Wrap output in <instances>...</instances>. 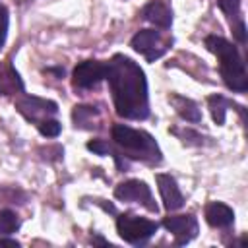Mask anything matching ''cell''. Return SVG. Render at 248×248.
<instances>
[{
    "instance_id": "6da1fadb",
    "label": "cell",
    "mask_w": 248,
    "mask_h": 248,
    "mask_svg": "<svg viewBox=\"0 0 248 248\" xmlns=\"http://www.w3.org/2000/svg\"><path fill=\"white\" fill-rule=\"evenodd\" d=\"M105 79L110 85L116 114L126 120H145L149 116L147 79L140 64L126 54H114L107 62Z\"/></svg>"
},
{
    "instance_id": "7a4b0ae2",
    "label": "cell",
    "mask_w": 248,
    "mask_h": 248,
    "mask_svg": "<svg viewBox=\"0 0 248 248\" xmlns=\"http://www.w3.org/2000/svg\"><path fill=\"white\" fill-rule=\"evenodd\" d=\"M205 46L209 52H213L219 60V74L225 81V85L234 91V93H244L248 89V76H246V64L238 48L219 37V35H207L205 37Z\"/></svg>"
},
{
    "instance_id": "3957f363",
    "label": "cell",
    "mask_w": 248,
    "mask_h": 248,
    "mask_svg": "<svg viewBox=\"0 0 248 248\" xmlns=\"http://www.w3.org/2000/svg\"><path fill=\"white\" fill-rule=\"evenodd\" d=\"M112 141L118 145V153L128 161H141L147 165H159L163 161V153L159 149V143L151 134L145 130H136L126 124H114L112 130Z\"/></svg>"
},
{
    "instance_id": "277c9868",
    "label": "cell",
    "mask_w": 248,
    "mask_h": 248,
    "mask_svg": "<svg viewBox=\"0 0 248 248\" xmlns=\"http://www.w3.org/2000/svg\"><path fill=\"white\" fill-rule=\"evenodd\" d=\"M159 229V223L151 221V219H145V217H140L136 213H120L116 217V232L120 234V238L128 244H145Z\"/></svg>"
},
{
    "instance_id": "5b68a950",
    "label": "cell",
    "mask_w": 248,
    "mask_h": 248,
    "mask_svg": "<svg viewBox=\"0 0 248 248\" xmlns=\"http://www.w3.org/2000/svg\"><path fill=\"white\" fill-rule=\"evenodd\" d=\"M172 45V37L163 35L161 31L155 29H140L132 39H130V46L140 52L147 62H155L157 58H161Z\"/></svg>"
},
{
    "instance_id": "8992f818",
    "label": "cell",
    "mask_w": 248,
    "mask_h": 248,
    "mask_svg": "<svg viewBox=\"0 0 248 248\" xmlns=\"http://www.w3.org/2000/svg\"><path fill=\"white\" fill-rule=\"evenodd\" d=\"M16 110L31 124H39L45 118H52L58 112V105L50 99L35 97V95H21L16 101Z\"/></svg>"
},
{
    "instance_id": "52a82bcc",
    "label": "cell",
    "mask_w": 248,
    "mask_h": 248,
    "mask_svg": "<svg viewBox=\"0 0 248 248\" xmlns=\"http://www.w3.org/2000/svg\"><path fill=\"white\" fill-rule=\"evenodd\" d=\"M114 198L120 200V202H134V203H141L145 209L149 211H159L155 200H153V194H151V188L140 180V178H130V180H124L120 182L116 188H114Z\"/></svg>"
},
{
    "instance_id": "ba28073f",
    "label": "cell",
    "mask_w": 248,
    "mask_h": 248,
    "mask_svg": "<svg viewBox=\"0 0 248 248\" xmlns=\"http://www.w3.org/2000/svg\"><path fill=\"white\" fill-rule=\"evenodd\" d=\"M107 76V62L101 60H83L72 72V83L76 89H91Z\"/></svg>"
},
{
    "instance_id": "9c48e42d",
    "label": "cell",
    "mask_w": 248,
    "mask_h": 248,
    "mask_svg": "<svg viewBox=\"0 0 248 248\" xmlns=\"http://www.w3.org/2000/svg\"><path fill=\"white\" fill-rule=\"evenodd\" d=\"M163 227L169 232H172L176 246H184V244H188L190 240H194L198 236V219L192 213L169 215V217L163 219Z\"/></svg>"
},
{
    "instance_id": "30bf717a",
    "label": "cell",
    "mask_w": 248,
    "mask_h": 248,
    "mask_svg": "<svg viewBox=\"0 0 248 248\" xmlns=\"http://www.w3.org/2000/svg\"><path fill=\"white\" fill-rule=\"evenodd\" d=\"M155 180H157V188H159V194H161V200H163V207L167 211L180 209L184 205V196H182L174 176H170L167 172H157Z\"/></svg>"
},
{
    "instance_id": "8fae6325",
    "label": "cell",
    "mask_w": 248,
    "mask_h": 248,
    "mask_svg": "<svg viewBox=\"0 0 248 248\" xmlns=\"http://www.w3.org/2000/svg\"><path fill=\"white\" fill-rule=\"evenodd\" d=\"M141 17L149 23H153L155 27L167 31L172 25V8L169 6V2L165 0H149L143 8H141Z\"/></svg>"
},
{
    "instance_id": "7c38bea8",
    "label": "cell",
    "mask_w": 248,
    "mask_h": 248,
    "mask_svg": "<svg viewBox=\"0 0 248 248\" xmlns=\"http://www.w3.org/2000/svg\"><path fill=\"white\" fill-rule=\"evenodd\" d=\"M21 93H25V85L17 70L12 66L10 60L0 62V95L10 97V95H21Z\"/></svg>"
},
{
    "instance_id": "4fadbf2b",
    "label": "cell",
    "mask_w": 248,
    "mask_h": 248,
    "mask_svg": "<svg viewBox=\"0 0 248 248\" xmlns=\"http://www.w3.org/2000/svg\"><path fill=\"white\" fill-rule=\"evenodd\" d=\"M207 107H209L211 118H213V122H215L217 126H223V124H225L227 110H229L231 107L236 108L238 114H240V118H242V122H246V110H244V107H242V105H236L234 101H231V99H227V97H223V95H219V93H213V95L207 97Z\"/></svg>"
},
{
    "instance_id": "5bb4252c",
    "label": "cell",
    "mask_w": 248,
    "mask_h": 248,
    "mask_svg": "<svg viewBox=\"0 0 248 248\" xmlns=\"http://www.w3.org/2000/svg\"><path fill=\"white\" fill-rule=\"evenodd\" d=\"M203 215H205L207 225L213 227V229H227V227H231L234 223V211H232V207H229L223 202H209L205 205Z\"/></svg>"
},
{
    "instance_id": "9a60e30c",
    "label": "cell",
    "mask_w": 248,
    "mask_h": 248,
    "mask_svg": "<svg viewBox=\"0 0 248 248\" xmlns=\"http://www.w3.org/2000/svg\"><path fill=\"white\" fill-rule=\"evenodd\" d=\"M169 103L172 105V108L176 110V114L180 118H184L186 122H192V124L202 122V112H200L198 105L192 99H188L184 95H178V93H170L169 95Z\"/></svg>"
},
{
    "instance_id": "2e32d148",
    "label": "cell",
    "mask_w": 248,
    "mask_h": 248,
    "mask_svg": "<svg viewBox=\"0 0 248 248\" xmlns=\"http://www.w3.org/2000/svg\"><path fill=\"white\" fill-rule=\"evenodd\" d=\"M95 118H99V108L93 105H76L72 110V122L76 128L91 130L95 126Z\"/></svg>"
},
{
    "instance_id": "e0dca14e",
    "label": "cell",
    "mask_w": 248,
    "mask_h": 248,
    "mask_svg": "<svg viewBox=\"0 0 248 248\" xmlns=\"http://www.w3.org/2000/svg\"><path fill=\"white\" fill-rule=\"evenodd\" d=\"M170 134H174L184 145H209L211 141H205L209 138L202 136L200 132L192 130V128H170Z\"/></svg>"
},
{
    "instance_id": "ac0fdd59",
    "label": "cell",
    "mask_w": 248,
    "mask_h": 248,
    "mask_svg": "<svg viewBox=\"0 0 248 248\" xmlns=\"http://www.w3.org/2000/svg\"><path fill=\"white\" fill-rule=\"evenodd\" d=\"M21 219L12 209H0V234H14L19 231Z\"/></svg>"
},
{
    "instance_id": "d6986e66",
    "label": "cell",
    "mask_w": 248,
    "mask_h": 248,
    "mask_svg": "<svg viewBox=\"0 0 248 248\" xmlns=\"http://www.w3.org/2000/svg\"><path fill=\"white\" fill-rule=\"evenodd\" d=\"M217 4L221 8V12L227 16V19H229L231 25H234L240 19H244L240 16V0H217Z\"/></svg>"
},
{
    "instance_id": "ffe728a7",
    "label": "cell",
    "mask_w": 248,
    "mask_h": 248,
    "mask_svg": "<svg viewBox=\"0 0 248 248\" xmlns=\"http://www.w3.org/2000/svg\"><path fill=\"white\" fill-rule=\"evenodd\" d=\"M37 130H39L41 136H45V138H58L62 126H60V122L52 116V118H45V120H41V122L37 124Z\"/></svg>"
},
{
    "instance_id": "44dd1931",
    "label": "cell",
    "mask_w": 248,
    "mask_h": 248,
    "mask_svg": "<svg viewBox=\"0 0 248 248\" xmlns=\"http://www.w3.org/2000/svg\"><path fill=\"white\" fill-rule=\"evenodd\" d=\"M87 149L93 151L95 155H112V145L107 143L105 140H91V141H87Z\"/></svg>"
},
{
    "instance_id": "7402d4cb",
    "label": "cell",
    "mask_w": 248,
    "mask_h": 248,
    "mask_svg": "<svg viewBox=\"0 0 248 248\" xmlns=\"http://www.w3.org/2000/svg\"><path fill=\"white\" fill-rule=\"evenodd\" d=\"M8 25H10V14H8V8L4 4H0V48L4 46L6 43V37H8Z\"/></svg>"
},
{
    "instance_id": "603a6c76",
    "label": "cell",
    "mask_w": 248,
    "mask_h": 248,
    "mask_svg": "<svg viewBox=\"0 0 248 248\" xmlns=\"http://www.w3.org/2000/svg\"><path fill=\"white\" fill-rule=\"evenodd\" d=\"M231 27H232V35H234V39H236L240 45H246V23H244V19L236 21V23L231 25Z\"/></svg>"
},
{
    "instance_id": "cb8c5ba5",
    "label": "cell",
    "mask_w": 248,
    "mask_h": 248,
    "mask_svg": "<svg viewBox=\"0 0 248 248\" xmlns=\"http://www.w3.org/2000/svg\"><path fill=\"white\" fill-rule=\"evenodd\" d=\"M0 246H12V248H17L19 242H17L16 238H4V236H0Z\"/></svg>"
},
{
    "instance_id": "d4e9b609",
    "label": "cell",
    "mask_w": 248,
    "mask_h": 248,
    "mask_svg": "<svg viewBox=\"0 0 248 248\" xmlns=\"http://www.w3.org/2000/svg\"><path fill=\"white\" fill-rule=\"evenodd\" d=\"M43 72L45 74H54L56 78H62L64 76V68H45Z\"/></svg>"
},
{
    "instance_id": "484cf974",
    "label": "cell",
    "mask_w": 248,
    "mask_h": 248,
    "mask_svg": "<svg viewBox=\"0 0 248 248\" xmlns=\"http://www.w3.org/2000/svg\"><path fill=\"white\" fill-rule=\"evenodd\" d=\"M91 242H93V244H103V246H112L108 240H105V238L99 236V234H93V236H91Z\"/></svg>"
}]
</instances>
